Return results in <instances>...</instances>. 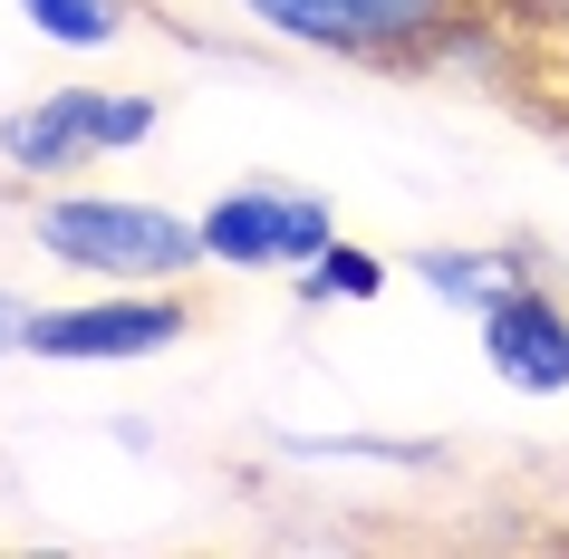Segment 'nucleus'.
<instances>
[{
  "label": "nucleus",
  "instance_id": "1",
  "mask_svg": "<svg viewBox=\"0 0 569 559\" xmlns=\"http://www.w3.org/2000/svg\"><path fill=\"white\" fill-rule=\"evenodd\" d=\"M30 241L59 270L107 280V290H164L212 261L203 222L174 203H146V193H49V203H30Z\"/></svg>",
  "mask_w": 569,
  "mask_h": 559
},
{
  "label": "nucleus",
  "instance_id": "2",
  "mask_svg": "<svg viewBox=\"0 0 569 559\" xmlns=\"http://www.w3.org/2000/svg\"><path fill=\"white\" fill-rule=\"evenodd\" d=\"M232 10L338 68H435L482 20V0H232Z\"/></svg>",
  "mask_w": 569,
  "mask_h": 559
},
{
  "label": "nucleus",
  "instance_id": "3",
  "mask_svg": "<svg viewBox=\"0 0 569 559\" xmlns=\"http://www.w3.org/2000/svg\"><path fill=\"white\" fill-rule=\"evenodd\" d=\"M154 126H164V107L146 88H49V97H30V107L0 117V164L20 183H59L78 164L154 146Z\"/></svg>",
  "mask_w": 569,
  "mask_h": 559
},
{
  "label": "nucleus",
  "instance_id": "4",
  "mask_svg": "<svg viewBox=\"0 0 569 559\" xmlns=\"http://www.w3.org/2000/svg\"><path fill=\"white\" fill-rule=\"evenodd\" d=\"M193 290L164 280V290H107V299H68V309H30L20 319V357H49V367H146V357L183 348L193 338Z\"/></svg>",
  "mask_w": 569,
  "mask_h": 559
},
{
  "label": "nucleus",
  "instance_id": "5",
  "mask_svg": "<svg viewBox=\"0 0 569 559\" xmlns=\"http://www.w3.org/2000/svg\"><path fill=\"white\" fill-rule=\"evenodd\" d=\"M329 241H338V212L300 183H232L203 203L212 270H309Z\"/></svg>",
  "mask_w": 569,
  "mask_h": 559
},
{
  "label": "nucleus",
  "instance_id": "6",
  "mask_svg": "<svg viewBox=\"0 0 569 559\" xmlns=\"http://www.w3.org/2000/svg\"><path fill=\"white\" fill-rule=\"evenodd\" d=\"M482 367L511 386V396H569V299L550 280H511L492 309H482Z\"/></svg>",
  "mask_w": 569,
  "mask_h": 559
},
{
  "label": "nucleus",
  "instance_id": "7",
  "mask_svg": "<svg viewBox=\"0 0 569 559\" xmlns=\"http://www.w3.org/2000/svg\"><path fill=\"white\" fill-rule=\"evenodd\" d=\"M521 270H531L521 251H453V241H445V251H416V280L445 299V309H463V319H482Z\"/></svg>",
  "mask_w": 569,
  "mask_h": 559
},
{
  "label": "nucleus",
  "instance_id": "8",
  "mask_svg": "<svg viewBox=\"0 0 569 559\" xmlns=\"http://www.w3.org/2000/svg\"><path fill=\"white\" fill-rule=\"evenodd\" d=\"M290 280H300V299H309V309H338V299H377V290L396 280V270L377 261L367 241H348V232H338L329 251H319L309 270H290Z\"/></svg>",
  "mask_w": 569,
  "mask_h": 559
},
{
  "label": "nucleus",
  "instance_id": "9",
  "mask_svg": "<svg viewBox=\"0 0 569 559\" xmlns=\"http://www.w3.org/2000/svg\"><path fill=\"white\" fill-rule=\"evenodd\" d=\"M20 10H30L39 39H59V49H78V59H97V49H117V39H126L117 0H20Z\"/></svg>",
  "mask_w": 569,
  "mask_h": 559
},
{
  "label": "nucleus",
  "instance_id": "10",
  "mask_svg": "<svg viewBox=\"0 0 569 559\" xmlns=\"http://www.w3.org/2000/svg\"><path fill=\"white\" fill-rule=\"evenodd\" d=\"M20 319H30V309H20V299L0 290V357H20Z\"/></svg>",
  "mask_w": 569,
  "mask_h": 559
}]
</instances>
